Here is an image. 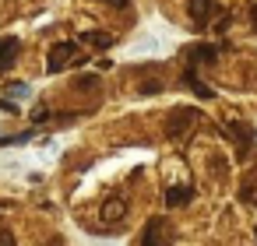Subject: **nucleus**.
I'll return each instance as SVG.
<instances>
[{
    "label": "nucleus",
    "mask_w": 257,
    "mask_h": 246,
    "mask_svg": "<svg viewBox=\"0 0 257 246\" xmlns=\"http://www.w3.org/2000/svg\"><path fill=\"white\" fill-rule=\"evenodd\" d=\"M194 120H197V109H194V106H176V109L166 116V137H169V141L183 137Z\"/></svg>",
    "instance_id": "nucleus-1"
},
{
    "label": "nucleus",
    "mask_w": 257,
    "mask_h": 246,
    "mask_svg": "<svg viewBox=\"0 0 257 246\" xmlns=\"http://www.w3.org/2000/svg\"><path fill=\"white\" fill-rule=\"evenodd\" d=\"M74 57H78V46L74 43H57L50 50V57H46V71L50 74H60L67 64H74Z\"/></svg>",
    "instance_id": "nucleus-2"
},
{
    "label": "nucleus",
    "mask_w": 257,
    "mask_h": 246,
    "mask_svg": "<svg viewBox=\"0 0 257 246\" xmlns=\"http://www.w3.org/2000/svg\"><path fill=\"white\" fill-rule=\"evenodd\" d=\"M187 15H190L194 25H208L218 15V4L215 0H187Z\"/></svg>",
    "instance_id": "nucleus-3"
},
{
    "label": "nucleus",
    "mask_w": 257,
    "mask_h": 246,
    "mask_svg": "<svg viewBox=\"0 0 257 246\" xmlns=\"http://www.w3.org/2000/svg\"><path fill=\"white\" fill-rule=\"evenodd\" d=\"M169 225L162 221V218H152L148 225H145V235H141V246H166L169 242V232H166Z\"/></svg>",
    "instance_id": "nucleus-4"
},
{
    "label": "nucleus",
    "mask_w": 257,
    "mask_h": 246,
    "mask_svg": "<svg viewBox=\"0 0 257 246\" xmlns=\"http://www.w3.org/2000/svg\"><path fill=\"white\" fill-rule=\"evenodd\" d=\"M215 46H208V43H194V46H187L183 50V57H187V64H190V71L197 67V64H211L215 60Z\"/></svg>",
    "instance_id": "nucleus-5"
},
{
    "label": "nucleus",
    "mask_w": 257,
    "mask_h": 246,
    "mask_svg": "<svg viewBox=\"0 0 257 246\" xmlns=\"http://www.w3.org/2000/svg\"><path fill=\"white\" fill-rule=\"evenodd\" d=\"M18 50H22L18 39H0V74L18 64Z\"/></svg>",
    "instance_id": "nucleus-6"
},
{
    "label": "nucleus",
    "mask_w": 257,
    "mask_h": 246,
    "mask_svg": "<svg viewBox=\"0 0 257 246\" xmlns=\"http://www.w3.org/2000/svg\"><path fill=\"white\" fill-rule=\"evenodd\" d=\"M99 214H102V221L113 225V221H120V218L127 214V200H123V197H109V200H102V211H99Z\"/></svg>",
    "instance_id": "nucleus-7"
},
{
    "label": "nucleus",
    "mask_w": 257,
    "mask_h": 246,
    "mask_svg": "<svg viewBox=\"0 0 257 246\" xmlns=\"http://www.w3.org/2000/svg\"><path fill=\"white\" fill-rule=\"evenodd\" d=\"M190 197H194L190 186H173V190H166V204H169V207H183Z\"/></svg>",
    "instance_id": "nucleus-8"
},
{
    "label": "nucleus",
    "mask_w": 257,
    "mask_h": 246,
    "mask_svg": "<svg viewBox=\"0 0 257 246\" xmlns=\"http://www.w3.org/2000/svg\"><path fill=\"white\" fill-rule=\"evenodd\" d=\"M81 43H88L95 50H109L113 46V36L109 32H81Z\"/></svg>",
    "instance_id": "nucleus-9"
},
{
    "label": "nucleus",
    "mask_w": 257,
    "mask_h": 246,
    "mask_svg": "<svg viewBox=\"0 0 257 246\" xmlns=\"http://www.w3.org/2000/svg\"><path fill=\"white\" fill-rule=\"evenodd\" d=\"M253 193H257V179H253V176H246V179H243V186H239V197H243L246 204H253Z\"/></svg>",
    "instance_id": "nucleus-10"
},
{
    "label": "nucleus",
    "mask_w": 257,
    "mask_h": 246,
    "mask_svg": "<svg viewBox=\"0 0 257 246\" xmlns=\"http://www.w3.org/2000/svg\"><path fill=\"white\" fill-rule=\"evenodd\" d=\"M138 92H141V95H155V92H162V81H145Z\"/></svg>",
    "instance_id": "nucleus-11"
},
{
    "label": "nucleus",
    "mask_w": 257,
    "mask_h": 246,
    "mask_svg": "<svg viewBox=\"0 0 257 246\" xmlns=\"http://www.w3.org/2000/svg\"><path fill=\"white\" fill-rule=\"evenodd\" d=\"M0 246H18V242H15V232H11V228H0Z\"/></svg>",
    "instance_id": "nucleus-12"
},
{
    "label": "nucleus",
    "mask_w": 257,
    "mask_h": 246,
    "mask_svg": "<svg viewBox=\"0 0 257 246\" xmlns=\"http://www.w3.org/2000/svg\"><path fill=\"white\" fill-rule=\"evenodd\" d=\"M32 120H36V123H46V120H50L46 106H36V109H32Z\"/></svg>",
    "instance_id": "nucleus-13"
},
{
    "label": "nucleus",
    "mask_w": 257,
    "mask_h": 246,
    "mask_svg": "<svg viewBox=\"0 0 257 246\" xmlns=\"http://www.w3.org/2000/svg\"><path fill=\"white\" fill-rule=\"evenodd\" d=\"M11 95H29V85H8Z\"/></svg>",
    "instance_id": "nucleus-14"
},
{
    "label": "nucleus",
    "mask_w": 257,
    "mask_h": 246,
    "mask_svg": "<svg viewBox=\"0 0 257 246\" xmlns=\"http://www.w3.org/2000/svg\"><path fill=\"white\" fill-rule=\"evenodd\" d=\"M250 25H253V32H257V0L250 4Z\"/></svg>",
    "instance_id": "nucleus-15"
},
{
    "label": "nucleus",
    "mask_w": 257,
    "mask_h": 246,
    "mask_svg": "<svg viewBox=\"0 0 257 246\" xmlns=\"http://www.w3.org/2000/svg\"><path fill=\"white\" fill-rule=\"evenodd\" d=\"M0 109H8V113H18V106H15V102H8V99H0Z\"/></svg>",
    "instance_id": "nucleus-16"
},
{
    "label": "nucleus",
    "mask_w": 257,
    "mask_h": 246,
    "mask_svg": "<svg viewBox=\"0 0 257 246\" xmlns=\"http://www.w3.org/2000/svg\"><path fill=\"white\" fill-rule=\"evenodd\" d=\"M106 4H109V8H127L131 0H106Z\"/></svg>",
    "instance_id": "nucleus-17"
}]
</instances>
